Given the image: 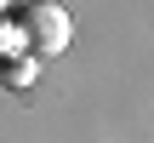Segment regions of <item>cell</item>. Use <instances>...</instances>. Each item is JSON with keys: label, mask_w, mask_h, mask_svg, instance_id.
Returning a JSON list of instances; mask_svg holds the SVG:
<instances>
[{"label": "cell", "mask_w": 154, "mask_h": 143, "mask_svg": "<svg viewBox=\"0 0 154 143\" xmlns=\"http://www.w3.org/2000/svg\"><path fill=\"white\" fill-rule=\"evenodd\" d=\"M23 46H29L34 57H57V52L69 46V11L51 6V0H34V6L23 11Z\"/></svg>", "instance_id": "1"}]
</instances>
